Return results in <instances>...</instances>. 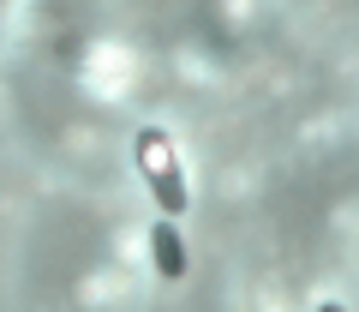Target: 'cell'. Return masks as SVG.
<instances>
[{"label":"cell","instance_id":"cell-1","mask_svg":"<svg viewBox=\"0 0 359 312\" xmlns=\"http://www.w3.org/2000/svg\"><path fill=\"white\" fill-rule=\"evenodd\" d=\"M138 169H144V181H150L156 204H162L168 216H180V210H186V181H180L174 144H168L156 126H150V132H138Z\"/></svg>","mask_w":359,"mask_h":312},{"label":"cell","instance_id":"cell-2","mask_svg":"<svg viewBox=\"0 0 359 312\" xmlns=\"http://www.w3.org/2000/svg\"><path fill=\"white\" fill-rule=\"evenodd\" d=\"M150 259H156V271H162L168 282H180V276H186V247H180L174 222H156V228H150Z\"/></svg>","mask_w":359,"mask_h":312}]
</instances>
